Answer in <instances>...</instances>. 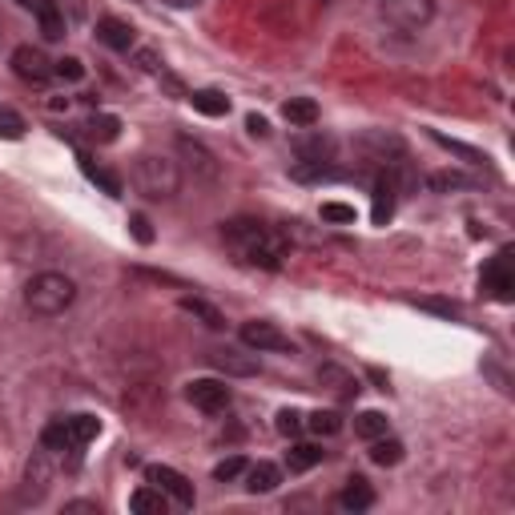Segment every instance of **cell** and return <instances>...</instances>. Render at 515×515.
Wrapping results in <instances>:
<instances>
[{
	"label": "cell",
	"instance_id": "e0dca14e",
	"mask_svg": "<svg viewBox=\"0 0 515 515\" xmlns=\"http://www.w3.org/2000/svg\"><path fill=\"white\" fill-rule=\"evenodd\" d=\"M282 117L298 129H314L318 125V105H314L310 97H290V101L282 105Z\"/></svg>",
	"mask_w": 515,
	"mask_h": 515
},
{
	"label": "cell",
	"instance_id": "5b68a950",
	"mask_svg": "<svg viewBox=\"0 0 515 515\" xmlns=\"http://www.w3.org/2000/svg\"><path fill=\"white\" fill-rule=\"evenodd\" d=\"M241 342H246L249 350H258V354H266V350L270 354H294V342H290L274 322H262V318H254V322L241 326Z\"/></svg>",
	"mask_w": 515,
	"mask_h": 515
},
{
	"label": "cell",
	"instance_id": "2e32d148",
	"mask_svg": "<svg viewBox=\"0 0 515 515\" xmlns=\"http://www.w3.org/2000/svg\"><path fill=\"white\" fill-rule=\"evenodd\" d=\"M80 169H85L89 182H93L101 193H109V198H121V193H125L121 177L113 173V169H105V165H93V157H85V153H80Z\"/></svg>",
	"mask_w": 515,
	"mask_h": 515
},
{
	"label": "cell",
	"instance_id": "8992f818",
	"mask_svg": "<svg viewBox=\"0 0 515 515\" xmlns=\"http://www.w3.org/2000/svg\"><path fill=\"white\" fill-rule=\"evenodd\" d=\"M483 290H487L495 302H511L515 298V278H511V249H499L487 266H483Z\"/></svg>",
	"mask_w": 515,
	"mask_h": 515
},
{
	"label": "cell",
	"instance_id": "ac0fdd59",
	"mask_svg": "<svg viewBox=\"0 0 515 515\" xmlns=\"http://www.w3.org/2000/svg\"><path fill=\"white\" fill-rule=\"evenodd\" d=\"M185 101H190L201 117H225V113H230V97L217 93V89H198V93H190Z\"/></svg>",
	"mask_w": 515,
	"mask_h": 515
},
{
	"label": "cell",
	"instance_id": "52a82bcc",
	"mask_svg": "<svg viewBox=\"0 0 515 515\" xmlns=\"http://www.w3.org/2000/svg\"><path fill=\"white\" fill-rule=\"evenodd\" d=\"M185 399H190L198 410H206V415H222V410L230 407L233 394L222 378H193V383L185 386Z\"/></svg>",
	"mask_w": 515,
	"mask_h": 515
},
{
	"label": "cell",
	"instance_id": "f546056e",
	"mask_svg": "<svg viewBox=\"0 0 515 515\" xmlns=\"http://www.w3.org/2000/svg\"><path fill=\"white\" fill-rule=\"evenodd\" d=\"M209 362L222 367V370H230V375H254V370H258L254 359H238L233 350H214V354H209Z\"/></svg>",
	"mask_w": 515,
	"mask_h": 515
},
{
	"label": "cell",
	"instance_id": "8fae6325",
	"mask_svg": "<svg viewBox=\"0 0 515 515\" xmlns=\"http://www.w3.org/2000/svg\"><path fill=\"white\" fill-rule=\"evenodd\" d=\"M97 40H101V45H109V48H117V53H129V48H133V40H137V32H133V24H129V21L101 16V21H97Z\"/></svg>",
	"mask_w": 515,
	"mask_h": 515
},
{
	"label": "cell",
	"instance_id": "b9f144b4",
	"mask_svg": "<svg viewBox=\"0 0 515 515\" xmlns=\"http://www.w3.org/2000/svg\"><path fill=\"white\" fill-rule=\"evenodd\" d=\"M64 511H97V503H85V499H77V503H64Z\"/></svg>",
	"mask_w": 515,
	"mask_h": 515
},
{
	"label": "cell",
	"instance_id": "d4e9b609",
	"mask_svg": "<svg viewBox=\"0 0 515 515\" xmlns=\"http://www.w3.org/2000/svg\"><path fill=\"white\" fill-rule=\"evenodd\" d=\"M89 137L93 141H117L121 137V117H113V113H93V121H89Z\"/></svg>",
	"mask_w": 515,
	"mask_h": 515
},
{
	"label": "cell",
	"instance_id": "ffe728a7",
	"mask_svg": "<svg viewBox=\"0 0 515 515\" xmlns=\"http://www.w3.org/2000/svg\"><path fill=\"white\" fill-rule=\"evenodd\" d=\"M322 459H326V451L318 447V443H294V447L286 451V467L294 475H302V471H310V467H318Z\"/></svg>",
	"mask_w": 515,
	"mask_h": 515
},
{
	"label": "cell",
	"instance_id": "836d02e7",
	"mask_svg": "<svg viewBox=\"0 0 515 515\" xmlns=\"http://www.w3.org/2000/svg\"><path fill=\"white\" fill-rule=\"evenodd\" d=\"M354 206H346V201H322V222L330 225H354Z\"/></svg>",
	"mask_w": 515,
	"mask_h": 515
},
{
	"label": "cell",
	"instance_id": "5bb4252c",
	"mask_svg": "<svg viewBox=\"0 0 515 515\" xmlns=\"http://www.w3.org/2000/svg\"><path fill=\"white\" fill-rule=\"evenodd\" d=\"M338 503H342L346 511H370V507H375V487H370L362 475H354V479H346V487L338 491Z\"/></svg>",
	"mask_w": 515,
	"mask_h": 515
},
{
	"label": "cell",
	"instance_id": "d590c367",
	"mask_svg": "<svg viewBox=\"0 0 515 515\" xmlns=\"http://www.w3.org/2000/svg\"><path fill=\"white\" fill-rule=\"evenodd\" d=\"M431 137H435V141H439V145H443V149L459 153V157H463V161H471V165H475V161H483V153H479V149H471V145H463V141H451V137L435 133V129H431Z\"/></svg>",
	"mask_w": 515,
	"mask_h": 515
},
{
	"label": "cell",
	"instance_id": "6da1fadb",
	"mask_svg": "<svg viewBox=\"0 0 515 515\" xmlns=\"http://www.w3.org/2000/svg\"><path fill=\"white\" fill-rule=\"evenodd\" d=\"M222 238L225 249L241 266H254V270H282L290 258V238L274 225L258 222V217H230L222 225Z\"/></svg>",
	"mask_w": 515,
	"mask_h": 515
},
{
	"label": "cell",
	"instance_id": "d6986e66",
	"mask_svg": "<svg viewBox=\"0 0 515 515\" xmlns=\"http://www.w3.org/2000/svg\"><path fill=\"white\" fill-rule=\"evenodd\" d=\"M394 217V182L391 177H383V182H375V201H370V222L375 225H386Z\"/></svg>",
	"mask_w": 515,
	"mask_h": 515
},
{
	"label": "cell",
	"instance_id": "f35d334b",
	"mask_svg": "<svg viewBox=\"0 0 515 515\" xmlns=\"http://www.w3.org/2000/svg\"><path fill=\"white\" fill-rule=\"evenodd\" d=\"M418 306H423V310L443 314V318H455V314H459V306H455V302H439V298H423V302H418Z\"/></svg>",
	"mask_w": 515,
	"mask_h": 515
},
{
	"label": "cell",
	"instance_id": "4fadbf2b",
	"mask_svg": "<svg viewBox=\"0 0 515 515\" xmlns=\"http://www.w3.org/2000/svg\"><path fill=\"white\" fill-rule=\"evenodd\" d=\"M64 435H69V447L80 451V447H89V443L101 435V418H97V415H69V418H64Z\"/></svg>",
	"mask_w": 515,
	"mask_h": 515
},
{
	"label": "cell",
	"instance_id": "8d00e7d4",
	"mask_svg": "<svg viewBox=\"0 0 515 515\" xmlns=\"http://www.w3.org/2000/svg\"><path fill=\"white\" fill-rule=\"evenodd\" d=\"M53 72L61 80H80L85 77V64H80L77 56H61V61H53Z\"/></svg>",
	"mask_w": 515,
	"mask_h": 515
},
{
	"label": "cell",
	"instance_id": "60d3db41",
	"mask_svg": "<svg viewBox=\"0 0 515 515\" xmlns=\"http://www.w3.org/2000/svg\"><path fill=\"white\" fill-rule=\"evenodd\" d=\"M137 64H141L145 72H157V53H149V48H141V53H137Z\"/></svg>",
	"mask_w": 515,
	"mask_h": 515
},
{
	"label": "cell",
	"instance_id": "e575fe53",
	"mask_svg": "<svg viewBox=\"0 0 515 515\" xmlns=\"http://www.w3.org/2000/svg\"><path fill=\"white\" fill-rule=\"evenodd\" d=\"M246 459H241V455H230V459H222V463H217L214 467V479L217 483H233V479H241V475H246Z\"/></svg>",
	"mask_w": 515,
	"mask_h": 515
},
{
	"label": "cell",
	"instance_id": "83f0119b",
	"mask_svg": "<svg viewBox=\"0 0 515 515\" xmlns=\"http://www.w3.org/2000/svg\"><path fill=\"white\" fill-rule=\"evenodd\" d=\"M177 149H182L185 157H193V165H198V169H201V173H206V177H217V161L209 157V153L201 149L198 141H190V137H177Z\"/></svg>",
	"mask_w": 515,
	"mask_h": 515
},
{
	"label": "cell",
	"instance_id": "4dcf8cb0",
	"mask_svg": "<svg viewBox=\"0 0 515 515\" xmlns=\"http://www.w3.org/2000/svg\"><path fill=\"white\" fill-rule=\"evenodd\" d=\"M274 426H278V435H286V439H298V435L306 431V415L294 407H282L278 418H274Z\"/></svg>",
	"mask_w": 515,
	"mask_h": 515
},
{
	"label": "cell",
	"instance_id": "277c9868",
	"mask_svg": "<svg viewBox=\"0 0 515 515\" xmlns=\"http://www.w3.org/2000/svg\"><path fill=\"white\" fill-rule=\"evenodd\" d=\"M383 16L394 24L399 32H418L431 24L435 16V0H386Z\"/></svg>",
	"mask_w": 515,
	"mask_h": 515
},
{
	"label": "cell",
	"instance_id": "7bdbcfd3",
	"mask_svg": "<svg viewBox=\"0 0 515 515\" xmlns=\"http://www.w3.org/2000/svg\"><path fill=\"white\" fill-rule=\"evenodd\" d=\"M169 8H193V4H201V0H165Z\"/></svg>",
	"mask_w": 515,
	"mask_h": 515
},
{
	"label": "cell",
	"instance_id": "7c38bea8",
	"mask_svg": "<svg viewBox=\"0 0 515 515\" xmlns=\"http://www.w3.org/2000/svg\"><path fill=\"white\" fill-rule=\"evenodd\" d=\"M32 16L40 21V37L45 40H64V16L56 0H32Z\"/></svg>",
	"mask_w": 515,
	"mask_h": 515
},
{
	"label": "cell",
	"instance_id": "603a6c76",
	"mask_svg": "<svg viewBox=\"0 0 515 515\" xmlns=\"http://www.w3.org/2000/svg\"><path fill=\"white\" fill-rule=\"evenodd\" d=\"M318 383H330V391L342 394V399H354V394L362 391L359 378H350L346 370H338V367H322V370H318Z\"/></svg>",
	"mask_w": 515,
	"mask_h": 515
},
{
	"label": "cell",
	"instance_id": "30bf717a",
	"mask_svg": "<svg viewBox=\"0 0 515 515\" xmlns=\"http://www.w3.org/2000/svg\"><path fill=\"white\" fill-rule=\"evenodd\" d=\"M334 137L322 133V129H306V133L294 137V153L298 161H318V165H330L334 161Z\"/></svg>",
	"mask_w": 515,
	"mask_h": 515
},
{
	"label": "cell",
	"instance_id": "3957f363",
	"mask_svg": "<svg viewBox=\"0 0 515 515\" xmlns=\"http://www.w3.org/2000/svg\"><path fill=\"white\" fill-rule=\"evenodd\" d=\"M133 185L141 198L149 201H169L182 190V169L173 157H161V153H141L133 161Z\"/></svg>",
	"mask_w": 515,
	"mask_h": 515
},
{
	"label": "cell",
	"instance_id": "9c48e42d",
	"mask_svg": "<svg viewBox=\"0 0 515 515\" xmlns=\"http://www.w3.org/2000/svg\"><path fill=\"white\" fill-rule=\"evenodd\" d=\"M13 72L24 80V85H45V80H53L56 72H53V61H48L40 48H32V45H21L13 53Z\"/></svg>",
	"mask_w": 515,
	"mask_h": 515
},
{
	"label": "cell",
	"instance_id": "4316f807",
	"mask_svg": "<svg viewBox=\"0 0 515 515\" xmlns=\"http://www.w3.org/2000/svg\"><path fill=\"white\" fill-rule=\"evenodd\" d=\"M306 431H314V435H338L342 431V415L338 410H310L306 415Z\"/></svg>",
	"mask_w": 515,
	"mask_h": 515
},
{
	"label": "cell",
	"instance_id": "74e56055",
	"mask_svg": "<svg viewBox=\"0 0 515 515\" xmlns=\"http://www.w3.org/2000/svg\"><path fill=\"white\" fill-rule=\"evenodd\" d=\"M129 233H133L141 246H153V222L145 214H129Z\"/></svg>",
	"mask_w": 515,
	"mask_h": 515
},
{
	"label": "cell",
	"instance_id": "f1b7e54d",
	"mask_svg": "<svg viewBox=\"0 0 515 515\" xmlns=\"http://www.w3.org/2000/svg\"><path fill=\"white\" fill-rule=\"evenodd\" d=\"M182 310H185V314H193V318H201L209 330H222V326H225L222 314H217L209 302H201V298H182Z\"/></svg>",
	"mask_w": 515,
	"mask_h": 515
},
{
	"label": "cell",
	"instance_id": "ab89813d",
	"mask_svg": "<svg viewBox=\"0 0 515 515\" xmlns=\"http://www.w3.org/2000/svg\"><path fill=\"white\" fill-rule=\"evenodd\" d=\"M246 129H249V137H270V121L258 117V113H249V117H246Z\"/></svg>",
	"mask_w": 515,
	"mask_h": 515
},
{
	"label": "cell",
	"instance_id": "484cf974",
	"mask_svg": "<svg viewBox=\"0 0 515 515\" xmlns=\"http://www.w3.org/2000/svg\"><path fill=\"white\" fill-rule=\"evenodd\" d=\"M475 177L459 173V169H443V173H431V190L435 193H451V190H475Z\"/></svg>",
	"mask_w": 515,
	"mask_h": 515
},
{
	"label": "cell",
	"instance_id": "7a4b0ae2",
	"mask_svg": "<svg viewBox=\"0 0 515 515\" xmlns=\"http://www.w3.org/2000/svg\"><path fill=\"white\" fill-rule=\"evenodd\" d=\"M72 302H77V282H72L69 274L45 270V274H37V278H29V286H24V306H29V314H37V318H56V314H64Z\"/></svg>",
	"mask_w": 515,
	"mask_h": 515
},
{
	"label": "cell",
	"instance_id": "d6a6232c",
	"mask_svg": "<svg viewBox=\"0 0 515 515\" xmlns=\"http://www.w3.org/2000/svg\"><path fill=\"white\" fill-rule=\"evenodd\" d=\"M48 479H53V467H48V451H37V455L29 459V487L37 483V491H45Z\"/></svg>",
	"mask_w": 515,
	"mask_h": 515
},
{
	"label": "cell",
	"instance_id": "ba28073f",
	"mask_svg": "<svg viewBox=\"0 0 515 515\" xmlns=\"http://www.w3.org/2000/svg\"><path fill=\"white\" fill-rule=\"evenodd\" d=\"M145 479L157 483L161 495L173 499L177 507H193V483L185 479L182 471H173V467H165V463H153V467H145Z\"/></svg>",
	"mask_w": 515,
	"mask_h": 515
},
{
	"label": "cell",
	"instance_id": "cb8c5ba5",
	"mask_svg": "<svg viewBox=\"0 0 515 515\" xmlns=\"http://www.w3.org/2000/svg\"><path fill=\"white\" fill-rule=\"evenodd\" d=\"M354 435H359V439H378V435H386V415L383 410H359V415H354Z\"/></svg>",
	"mask_w": 515,
	"mask_h": 515
},
{
	"label": "cell",
	"instance_id": "7402d4cb",
	"mask_svg": "<svg viewBox=\"0 0 515 515\" xmlns=\"http://www.w3.org/2000/svg\"><path fill=\"white\" fill-rule=\"evenodd\" d=\"M165 507H169V499L161 495L157 487H137L133 495H129V511H137V515H165Z\"/></svg>",
	"mask_w": 515,
	"mask_h": 515
},
{
	"label": "cell",
	"instance_id": "9a60e30c",
	"mask_svg": "<svg viewBox=\"0 0 515 515\" xmlns=\"http://www.w3.org/2000/svg\"><path fill=\"white\" fill-rule=\"evenodd\" d=\"M282 483V467H274V463H254V467H246V491L249 495H270L274 487Z\"/></svg>",
	"mask_w": 515,
	"mask_h": 515
},
{
	"label": "cell",
	"instance_id": "44dd1931",
	"mask_svg": "<svg viewBox=\"0 0 515 515\" xmlns=\"http://www.w3.org/2000/svg\"><path fill=\"white\" fill-rule=\"evenodd\" d=\"M402 455H407V447H402L399 439H391V435H378V439H370V463H378V467H399Z\"/></svg>",
	"mask_w": 515,
	"mask_h": 515
},
{
	"label": "cell",
	"instance_id": "1f68e13d",
	"mask_svg": "<svg viewBox=\"0 0 515 515\" xmlns=\"http://www.w3.org/2000/svg\"><path fill=\"white\" fill-rule=\"evenodd\" d=\"M24 117L16 109H8V105H0V137H4V141H21L24 137Z\"/></svg>",
	"mask_w": 515,
	"mask_h": 515
}]
</instances>
